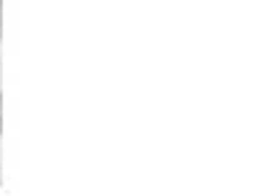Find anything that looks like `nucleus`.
Wrapping results in <instances>:
<instances>
[{
    "label": "nucleus",
    "mask_w": 258,
    "mask_h": 196,
    "mask_svg": "<svg viewBox=\"0 0 258 196\" xmlns=\"http://www.w3.org/2000/svg\"><path fill=\"white\" fill-rule=\"evenodd\" d=\"M0 111H3V93H0Z\"/></svg>",
    "instance_id": "1"
},
{
    "label": "nucleus",
    "mask_w": 258,
    "mask_h": 196,
    "mask_svg": "<svg viewBox=\"0 0 258 196\" xmlns=\"http://www.w3.org/2000/svg\"><path fill=\"white\" fill-rule=\"evenodd\" d=\"M0 36H3V26H0Z\"/></svg>",
    "instance_id": "4"
},
{
    "label": "nucleus",
    "mask_w": 258,
    "mask_h": 196,
    "mask_svg": "<svg viewBox=\"0 0 258 196\" xmlns=\"http://www.w3.org/2000/svg\"><path fill=\"white\" fill-rule=\"evenodd\" d=\"M0 13H3V0H0Z\"/></svg>",
    "instance_id": "3"
},
{
    "label": "nucleus",
    "mask_w": 258,
    "mask_h": 196,
    "mask_svg": "<svg viewBox=\"0 0 258 196\" xmlns=\"http://www.w3.org/2000/svg\"><path fill=\"white\" fill-rule=\"evenodd\" d=\"M0 132H3V116H0Z\"/></svg>",
    "instance_id": "2"
}]
</instances>
